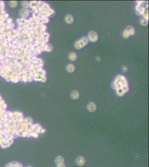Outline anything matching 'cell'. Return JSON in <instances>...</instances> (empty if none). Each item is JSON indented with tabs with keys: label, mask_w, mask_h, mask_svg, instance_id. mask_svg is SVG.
<instances>
[{
	"label": "cell",
	"mask_w": 149,
	"mask_h": 167,
	"mask_svg": "<svg viewBox=\"0 0 149 167\" xmlns=\"http://www.w3.org/2000/svg\"><path fill=\"white\" fill-rule=\"evenodd\" d=\"M85 159H84V158L82 157H78L77 158V160H76V162H77V164H78V166H83V164H85Z\"/></svg>",
	"instance_id": "52a82bcc"
},
{
	"label": "cell",
	"mask_w": 149,
	"mask_h": 167,
	"mask_svg": "<svg viewBox=\"0 0 149 167\" xmlns=\"http://www.w3.org/2000/svg\"><path fill=\"white\" fill-rule=\"evenodd\" d=\"M129 36L130 35L128 33V32H127V31H126V30L124 31L123 33V37L124 38V39H127V38L128 37V36Z\"/></svg>",
	"instance_id": "e0dca14e"
},
{
	"label": "cell",
	"mask_w": 149,
	"mask_h": 167,
	"mask_svg": "<svg viewBox=\"0 0 149 167\" xmlns=\"http://www.w3.org/2000/svg\"><path fill=\"white\" fill-rule=\"evenodd\" d=\"M65 22H66L67 24H73V22L74 21V19H73V17L71 15H69L66 16V17H65Z\"/></svg>",
	"instance_id": "ba28073f"
},
{
	"label": "cell",
	"mask_w": 149,
	"mask_h": 167,
	"mask_svg": "<svg viewBox=\"0 0 149 167\" xmlns=\"http://www.w3.org/2000/svg\"><path fill=\"white\" fill-rule=\"evenodd\" d=\"M71 98L74 99H77L79 98V93L78 91L74 90V91H72L71 93Z\"/></svg>",
	"instance_id": "8fae6325"
},
{
	"label": "cell",
	"mask_w": 149,
	"mask_h": 167,
	"mask_svg": "<svg viewBox=\"0 0 149 167\" xmlns=\"http://www.w3.org/2000/svg\"><path fill=\"white\" fill-rule=\"evenodd\" d=\"M35 80H37V81H41L42 82H45L46 81V78L45 76H42L39 75H37V74H36L34 76Z\"/></svg>",
	"instance_id": "8992f818"
},
{
	"label": "cell",
	"mask_w": 149,
	"mask_h": 167,
	"mask_svg": "<svg viewBox=\"0 0 149 167\" xmlns=\"http://www.w3.org/2000/svg\"><path fill=\"white\" fill-rule=\"evenodd\" d=\"M5 167H24L22 166V164H21V163H18V162H12L7 164ZM27 167H32L28 166Z\"/></svg>",
	"instance_id": "3957f363"
},
{
	"label": "cell",
	"mask_w": 149,
	"mask_h": 167,
	"mask_svg": "<svg viewBox=\"0 0 149 167\" xmlns=\"http://www.w3.org/2000/svg\"><path fill=\"white\" fill-rule=\"evenodd\" d=\"M67 71L69 72V73H73L74 70V66L73 64H69L66 67Z\"/></svg>",
	"instance_id": "5bb4252c"
},
{
	"label": "cell",
	"mask_w": 149,
	"mask_h": 167,
	"mask_svg": "<svg viewBox=\"0 0 149 167\" xmlns=\"http://www.w3.org/2000/svg\"><path fill=\"white\" fill-rule=\"evenodd\" d=\"M55 162L57 164H63L64 162V158L61 156H59L57 157L55 159Z\"/></svg>",
	"instance_id": "7c38bea8"
},
{
	"label": "cell",
	"mask_w": 149,
	"mask_h": 167,
	"mask_svg": "<svg viewBox=\"0 0 149 167\" xmlns=\"http://www.w3.org/2000/svg\"><path fill=\"white\" fill-rule=\"evenodd\" d=\"M24 119L20 112L0 111V146L3 149L10 147L18 138V129Z\"/></svg>",
	"instance_id": "6da1fadb"
},
{
	"label": "cell",
	"mask_w": 149,
	"mask_h": 167,
	"mask_svg": "<svg viewBox=\"0 0 149 167\" xmlns=\"http://www.w3.org/2000/svg\"><path fill=\"white\" fill-rule=\"evenodd\" d=\"M69 59L71 60V61H74L76 60V58H77V56H76V54L73 52V53H71L69 54Z\"/></svg>",
	"instance_id": "9a60e30c"
},
{
	"label": "cell",
	"mask_w": 149,
	"mask_h": 167,
	"mask_svg": "<svg viewBox=\"0 0 149 167\" xmlns=\"http://www.w3.org/2000/svg\"><path fill=\"white\" fill-rule=\"evenodd\" d=\"M116 94L117 95H119L120 96H123L125 94L123 89H117L116 90Z\"/></svg>",
	"instance_id": "2e32d148"
},
{
	"label": "cell",
	"mask_w": 149,
	"mask_h": 167,
	"mask_svg": "<svg viewBox=\"0 0 149 167\" xmlns=\"http://www.w3.org/2000/svg\"><path fill=\"white\" fill-rule=\"evenodd\" d=\"M52 46L51 45H47V49H46V51L47 52H51L52 50Z\"/></svg>",
	"instance_id": "ac0fdd59"
},
{
	"label": "cell",
	"mask_w": 149,
	"mask_h": 167,
	"mask_svg": "<svg viewBox=\"0 0 149 167\" xmlns=\"http://www.w3.org/2000/svg\"><path fill=\"white\" fill-rule=\"evenodd\" d=\"M74 47H75L76 49L79 50V49H81V48H83V47H85V45L81 39V40H79L78 41H76L75 43H74Z\"/></svg>",
	"instance_id": "277c9868"
},
{
	"label": "cell",
	"mask_w": 149,
	"mask_h": 167,
	"mask_svg": "<svg viewBox=\"0 0 149 167\" xmlns=\"http://www.w3.org/2000/svg\"><path fill=\"white\" fill-rule=\"evenodd\" d=\"M87 39L91 42H96L98 39V35L95 31H90L88 34Z\"/></svg>",
	"instance_id": "7a4b0ae2"
},
{
	"label": "cell",
	"mask_w": 149,
	"mask_h": 167,
	"mask_svg": "<svg viewBox=\"0 0 149 167\" xmlns=\"http://www.w3.org/2000/svg\"><path fill=\"white\" fill-rule=\"evenodd\" d=\"M122 69H123V71H124V72H126V71L127 70V67H126V66H123V68H122Z\"/></svg>",
	"instance_id": "44dd1931"
},
{
	"label": "cell",
	"mask_w": 149,
	"mask_h": 167,
	"mask_svg": "<svg viewBox=\"0 0 149 167\" xmlns=\"http://www.w3.org/2000/svg\"><path fill=\"white\" fill-rule=\"evenodd\" d=\"M49 37H50V35L48 33H45L44 34L42 38V41L44 42V43H47V42L49 41Z\"/></svg>",
	"instance_id": "30bf717a"
},
{
	"label": "cell",
	"mask_w": 149,
	"mask_h": 167,
	"mask_svg": "<svg viewBox=\"0 0 149 167\" xmlns=\"http://www.w3.org/2000/svg\"><path fill=\"white\" fill-rule=\"evenodd\" d=\"M66 167L65 166V164H57V167Z\"/></svg>",
	"instance_id": "ffe728a7"
},
{
	"label": "cell",
	"mask_w": 149,
	"mask_h": 167,
	"mask_svg": "<svg viewBox=\"0 0 149 167\" xmlns=\"http://www.w3.org/2000/svg\"><path fill=\"white\" fill-rule=\"evenodd\" d=\"M81 40L83 41V42L84 43L85 45H87L88 43H89V40H88L87 38V37H83L82 39H81Z\"/></svg>",
	"instance_id": "d6986e66"
},
{
	"label": "cell",
	"mask_w": 149,
	"mask_h": 167,
	"mask_svg": "<svg viewBox=\"0 0 149 167\" xmlns=\"http://www.w3.org/2000/svg\"><path fill=\"white\" fill-rule=\"evenodd\" d=\"M126 30L127 31V32H128L129 35H134L135 33V30L134 28L132 26H128L127 28H126Z\"/></svg>",
	"instance_id": "9c48e42d"
},
{
	"label": "cell",
	"mask_w": 149,
	"mask_h": 167,
	"mask_svg": "<svg viewBox=\"0 0 149 167\" xmlns=\"http://www.w3.org/2000/svg\"><path fill=\"white\" fill-rule=\"evenodd\" d=\"M140 22L141 25L146 26L148 24V20L145 19L144 17L141 16L140 19Z\"/></svg>",
	"instance_id": "4fadbf2b"
},
{
	"label": "cell",
	"mask_w": 149,
	"mask_h": 167,
	"mask_svg": "<svg viewBox=\"0 0 149 167\" xmlns=\"http://www.w3.org/2000/svg\"><path fill=\"white\" fill-rule=\"evenodd\" d=\"M87 109L91 112H94L96 110V105L94 103H90L87 105Z\"/></svg>",
	"instance_id": "5b68a950"
}]
</instances>
